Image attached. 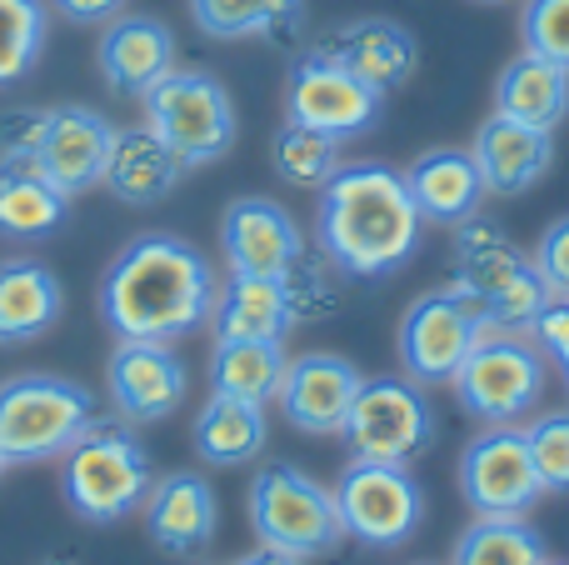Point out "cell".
Wrapping results in <instances>:
<instances>
[{
	"mask_svg": "<svg viewBox=\"0 0 569 565\" xmlns=\"http://www.w3.org/2000/svg\"><path fill=\"white\" fill-rule=\"evenodd\" d=\"M420 210L410 200L405 170L380 160L340 166L315 200V246L325 266L350 280L400 276L420 250Z\"/></svg>",
	"mask_w": 569,
	"mask_h": 565,
	"instance_id": "6da1fadb",
	"label": "cell"
},
{
	"mask_svg": "<svg viewBox=\"0 0 569 565\" xmlns=\"http://www.w3.org/2000/svg\"><path fill=\"white\" fill-rule=\"evenodd\" d=\"M216 266L170 230L136 236L100 276V320L116 340H180L216 310Z\"/></svg>",
	"mask_w": 569,
	"mask_h": 565,
	"instance_id": "7a4b0ae2",
	"label": "cell"
},
{
	"mask_svg": "<svg viewBox=\"0 0 569 565\" xmlns=\"http://www.w3.org/2000/svg\"><path fill=\"white\" fill-rule=\"evenodd\" d=\"M455 290L490 330H515V336L535 330V320L550 306L535 260L485 216L455 226Z\"/></svg>",
	"mask_w": 569,
	"mask_h": 565,
	"instance_id": "3957f363",
	"label": "cell"
},
{
	"mask_svg": "<svg viewBox=\"0 0 569 565\" xmlns=\"http://www.w3.org/2000/svg\"><path fill=\"white\" fill-rule=\"evenodd\" d=\"M150 486H156L150 450L140 446V436L126 420H96L66 450V466H60L66 506L86 526H116V521L136 516L146 506Z\"/></svg>",
	"mask_w": 569,
	"mask_h": 565,
	"instance_id": "277c9868",
	"label": "cell"
},
{
	"mask_svg": "<svg viewBox=\"0 0 569 565\" xmlns=\"http://www.w3.org/2000/svg\"><path fill=\"white\" fill-rule=\"evenodd\" d=\"M100 420V400L86 380L26 370L0 386V460L6 466H36V460L66 456L80 436Z\"/></svg>",
	"mask_w": 569,
	"mask_h": 565,
	"instance_id": "5b68a950",
	"label": "cell"
},
{
	"mask_svg": "<svg viewBox=\"0 0 569 565\" xmlns=\"http://www.w3.org/2000/svg\"><path fill=\"white\" fill-rule=\"evenodd\" d=\"M250 531L260 546L280 551L295 561H320L330 551H340L345 526L335 511V490L320 486L315 476H305L290 460H266L250 480Z\"/></svg>",
	"mask_w": 569,
	"mask_h": 565,
	"instance_id": "8992f818",
	"label": "cell"
},
{
	"mask_svg": "<svg viewBox=\"0 0 569 565\" xmlns=\"http://www.w3.org/2000/svg\"><path fill=\"white\" fill-rule=\"evenodd\" d=\"M146 126L180 156V166H210L236 146V100L210 70L176 66L166 80L146 90Z\"/></svg>",
	"mask_w": 569,
	"mask_h": 565,
	"instance_id": "52a82bcc",
	"label": "cell"
},
{
	"mask_svg": "<svg viewBox=\"0 0 569 565\" xmlns=\"http://www.w3.org/2000/svg\"><path fill=\"white\" fill-rule=\"evenodd\" d=\"M435 436H440V416L425 386H415L410 376L360 380V396L340 430L355 460H390V466H410L435 446Z\"/></svg>",
	"mask_w": 569,
	"mask_h": 565,
	"instance_id": "ba28073f",
	"label": "cell"
},
{
	"mask_svg": "<svg viewBox=\"0 0 569 565\" xmlns=\"http://www.w3.org/2000/svg\"><path fill=\"white\" fill-rule=\"evenodd\" d=\"M455 396L485 426H510L545 396V350L515 330H485L455 376Z\"/></svg>",
	"mask_w": 569,
	"mask_h": 565,
	"instance_id": "9c48e42d",
	"label": "cell"
},
{
	"mask_svg": "<svg viewBox=\"0 0 569 565\" xmlns=\"http://www.w3.org/2000/svg\"><path fill=\"white\" fill-rule=\"evenodd\" d=\"M335 511L350 541L365 551H400L425 521V490L410 466L390 460H355L335 480Z\"/></svg>",
	"mask_w": 569,
	"mask_h": 565,
	"instance_id": "30bf717a",
	"label": "cell"
},
{
	"mask_svg": "<svg viewBox=\"0 0 569 565\" xmlns=\"http://www.w3.org/2000/svg\"><path fill=\"white\" fill-rule=\"evenodd\" d=\"M485 320L475 316V306L460 290H430L420 296L400 320V370L415 386H455L465 356L475 350V340L485 336Z\"/></svg>",
	"mask_w": 569,
	"mask_h": 565,
	"instance_id": "8fae6325",
	"label": "cell"
},
{
	"mask_svg": "<svg viewBox=\"0 0 569 565\" xmlns=\"http://www.w3.org/2000/svg\"><path fill=\"white\" fill-rule=\"evenodd\" d=\"M385 110V96L370 90L360 76L330 60L320 46L305 50L295 60L290 80H284V120L295 126H310V130H325L335 140H350V136H365V130L380 120Z\"/></svg>",
	"mask_w": 569,
	"mask_h": 565,
	"instance_id": "7c38bea8",
	"label": "cell"
},
{
	"mask_svg": "<svg viewBox=\"0 0 569 565\" xmlns=\"http://www.w3.org/2000/svg\"><path fill=\"white\" fill-rule=\"evenodd\" d=\"M460 490L465 506L475 516H525L535 511V500L545 496L540 476H535L525 430L515 426H490L460 450Z\"/></svg>",
	"mask_w": 569,
	"mask_h": 565,
	"instance_id": "4fadbf2b",
	"label": "cell"
},
{
	"mask_svg": "<svg viewBox=\"0 0 569 565\" xmlns=\"http://www.w3.org/2000/svg\"><path fill=\"white\" fill-rule=\"evenodd\" d=\"M110 146H116V126L90 106H50L40 120V140L30 166L60 190V196H86V190L106 186Z\"/></svg>",
	"mask_w": 569,
	"mask_h": 565,
	"instance_id": "5bb4252c",
	"label": "cell"
},
{
	"mask_svg": "<svg viewBox=\"0 0 569 565\" xmlns=\"http://www.w3.org/2000/svg\"><path fill=\"white\" fill-rule=\"evenodd\" d=\"M106 386L110 406L126 426H150V420H166L186 406L190 376L170 340H116Z\"/></svg>",
	"mask_w": 569,
	"mask_h": 565,
	"instance_id": "9a60e30c",
	"label": "cell"
},
{
	"mask_svg": "<svg viewBox=\"0 0 569 565\" xmlns=\"http://www.w3.org/2000/svg\"><path fill=\"white\" fill-rule=\"evenodd\" d=\"M220 250L230 276H270L284 280L305 260V236L295 216L270 196H240L220 216Z\"/></svg>",
	"mask_w": 569,
	"mask_h": 565,
	"instance_id": "2e32d148",
	"label": "cell"
},
{
	"mask_svg": "<svg viewBox=\"0 0 569 565\" xmlns=\"http://www.w3.org/2000/svg\"><path fill=\"white\" fill-rule=\"evenodd\" d=\"M360 366L335 350H305L284 366L276 406L284 410L295 430L305 436H340L345 416H350L355 396H360Z\"/></svg>",
	"mask_w": 569,
	"mask_h": 565,
	"instance_id": "e0dca14e",
	"label": "cell"
},
{
	"mask_svg": "<svg viewBox=\"0 0 569 565\" xmlns=\"http://www.w3.org/2000/svg\"><path fill=\"white\" fill-rule=\"evenodd\" d=\"M140 511H146L150 541L176 561L206 556L216 531H220L216 486H210L200 470H170V476H160Z\"/></svg>",
	"mask_w": 569,
	"mask_h": 565,
	"instance_id": "ac0fdd59",
	"label": "cell"
},
{
	"mask_svg": "<svg viewBox=\"0 0 569 565\" xmlns=\"http://www.w3.org/2000/svg\"><path fill=\"white\" fill-rule=\"evenodd\" d=\"M320 50L330 60H340L350 76H360L370 90H380V96L400 90L405 80L415 76V66H420L415 36L400 26V20H385V16L345 20V26H335L330 36L320 40Z\"/></svg>",
	"mask_w": 569,
	"mask_h": 565,
	"instance_id": "d6986e66",
	"label": "cell"
},
{
	"mask_svg": "<svg viewBox=\"0 0 569 565\" xmlns=\"http://www.w3.org/2000/svg\"><path fill=\"white\" fill-rule=\"evenodd\" d=\"M475 166H480L485 196H525L530 186H540L545 170L555 166V130H535L520 120L495 110L470 146Z\"/></svg>",
	"mask_w": 569,
	"mask_h": 565,
	"instance_id": "ffe728a7",
	"label": "cell"
},
{
	"mask_svg": "<svg viewBox=\"0 0 569 565\" xmlns=\"http://www.w3.org/2000/svg\"><path fill=\"white\" fill-rule=\"evenodd\" d=\"M100 76L120 96H146L156 80L176 70V30L156 16H116L96 46Z\"/></svg>",
	"mask_w": 569,
	"mask_h": 565,
	"instance_id": "44dd1931",
	"label": "cell"
},
{
	"mask_svg": "<svg viewBox=\"0 0 569 565\" xmlns=\"http://www.w3.org/2000/svg\"><path fill=\"white\" fill-rule=\"evenodd\" d=\"M405 186H410V200L425 226L455 230L480 216V206H485L480 166H475L470 150H455V146H435L425 156H415V166L405 170Z\"/></svg>",
	"mask_w": 569,
	"mask_h": 565,
	"instance_id": "7402d4cb",
	"label": "cell"
},
{
	"mask_svg": "<svg viewBox=\"0 0 569 565\" xmlns=\"http://www.w3.org/2000/svg\"><path fill=\"white\" fill-rule=\"evenodd\" d=\"M216 340H284L300 326V306H295L290 276H230L216 290V310H210Z\"/></svg>",
	"mask_w": 569,
	"mask_h": 565,
	"instance_id": "603a6c76",
	"label": "cell"
},
{
	"mask_svg": "<svg viewBox=\"0 0 569 565\" xmlns=\"http://www.w3.org/2000/svg\"><path fill=\"white\" fill-rule=\"evenodd\" d=\"M66 316V290L60 276L36 256L0 260V346H26L56 330Z\"/></svg>",
	"mask_w": 569,
	"mask_h": 565,
	"instance_id": "cb8c5ba5",
	"label": "cell"
},
{
	"mask_svg": "<svg viewBox=\"0 0 569 565\" xmlns=\"http://www.w3.org/2000/svg\"><path fill=\"white\" fill-rule=\"evenodd\" d=\"M180 176H186L180 156L150 126L116 130L110 166H106V186L116 200H126V206H156V200H166L180 186Z\"/></svg>",
	"mask_w": 569,
	"mask_h": 565,
	"instance_id": "d4e9b609",
	"label": "cell"
},
{
	"mask_svg": "<svg viewBox=\"0 0 569 565\" xmlns=\"http://www.w3.org/2000/svg\"><path fill=\"white\" fill-rule=\"evenodd\" d=\"M495 110L535 130H560L569 116V70L520 50L495 80Z\"/></svg>",
	"mask_w": 569,
	"mask_h": 565,
	"instance_id": "484cf974",
	"label": "cell"
},
{
	"mask_svg": "<svg viewBox=\"0 0 569 565\" xmlns=\"http://www.w3.org/2000/svg\"><path fill=\"white\" fill-rule=\"evenodd\" d=\"M266 406H250V400H230V396H210L206 410L196 416V456L216 470H236L266 450Z\"/></svg>",
	"mask_w": 569,
	"mask_h": 565,
	"instance_id": "4316f807",
	"label": "cell"
},
{
	"mask_svg": "<svg viewBox=\"0 0 569 565\" xmlns=\"http://www.w3.org/2000/svg\"><path fill=\"white\" fill-rule=\"evenodd\" d=\"M70 196H60L30 160H0V236L46 240L66 226Z\"/></svg>",
	"mask_w": 569,
	"mask_h": 565,
	"instance_id": "83f0119b",
	"label": "cell"
},
{
	"mask_svg": "<svg viewBox=\"0 0 569 565\" xmlns=\"http://www.w3.org/2000/svg\"><path fill=\"white\" fill-rule=\"evenodd\" d=\"M284 340H216L210 350V396L270 406L284 380Z\"/></svg>",
	"mask_w": 569,
	"mask_h": 565,
	"instance_id": "f1b7e54d",
	"label": "cell"
},
{
	"mask_svg": "<svg viewBox=\"0 0 569 565\" xmlns=\"http://www.w3.org/2000/svg\"><path fill=\"white\" fill-rule=\"evenodd\" d=\"M190 16L210 40H280L305 20V0H190Z\"/></svg>",
	"mask_w": 569,
	"mask_h": 565,
	"instance_id": "f546056e",
	"label": "cell"
},
{
	"mask_svg": "<svg viewBox=\"0 0 569 565\" xmlns=\"http://www.w3.org/2000/svg\"><path fill=\"white\" fill-rule=\"evenodd\" d=\"M550 546L525 516H475L470 531H460L450 565H545Z\"/></svg>",
	"mask_w": 569,
	"mask_h": 565,
	"instance_id": "4dcf8cb0",
	"label": "cell"
},
{
	"mask_svg": "<svg viewBox=\"0 0 569 565\" xmlns=\"http://www.w3.org/2000/svg\"><path fill=\"white\" fill-rule=\"evenodd\" d=\"M50 36L46 0H0V90L20 86L40 66Z\"/></svg>",
	"mask_w": 569,
	"mask_h": 565,
	"instance_id": "1f68e13d",
	"label": "cell"
},
{
	"mask_svg": "<svg viewBox=\"0 0 569 565\" xmlns=\"http://www.w3.org/2000/svg\"><path fill=\"white\" fill-rule=\"evenodd\" d=\"M270 160H276L280 180H290V186H300V190H320L325 180L340 170V140L325 136V130H310V126L284 120V126L276 130Z\"/></svg>",
	"mask_w": 569,
	"mask_h": 565,
	"instance_id": "d6a6232c",
	"label": "cell"
},
{
	"mask_svg": "<svg viewBox=\"0 0 569 565\" xmlns=\"http://www.w3.org/2000/svg\"><path fill=\"white\" fill-rule=\"evenodd\" d=\"M525 446H530L535 476H540L545 496H565L569 490V410L535 416V426H525Z\"/></svg>",
	"mask_w": 569,
	"mask_h": 565,
	"instance_id": "836d02e7",
	"label": "cell"
},
{
	"mask_svg": "<svg viewBox=\"0 0 569 565\" xmlns=\"http://www.w3.org/2000/svg\"><path fill=\"white\" fill-rule=\"evenodd\" d=\"M520 40L530 56H545L569 70V0H525Z\"/></svg>",
	"mask_w": 569,
	"mask_h": 565,
	"instance_id": "e575fe53",
	"label": "cell"
},
{
	"mask_svg": "<svg viewBox=\"0 0 569 565\" xmlns=\"http://www.w3.org/2000/svg\"><path fill=\"white\" fill-rule=\"evenodd\" d=\"M535 270H540L545 290H550V300H569V216L550 220L545 226V236L535 240Z\"/></svg>",
	"mask_w": 569,
	"mask_h": 565,
	"instance_id": "d590c367",
	"label": "cell"
},
{
	"mask_svg": "<svg viewBox=\"0 0 569 565\" xmlns=\"http://www.w3.org/2000/svg\"><path fill=\"white\" fill-rule=\"evenodd\" d=\"M535 340H540L545 360L560 366V380L569 390V300H550V306H545V316L535 320Z\"/></svg>",
	"mask_w": 569,
	"mask_h": 565,
	"instance_id": "8d00e7d4",
	"label": "cell"
},
{
	"mask_svg": "<svg viewBox=\"0 0 569 565\" xmlns=\"http://www.w3.org/2000/svg\"><path fill=\"white\" fill-rule=\"evenodd\" d=\"M46 110H6L0 116V160H30Z\"/></svg>",
	"mask_w": 569,
	"mask_h": 565,
	"instance_id": "74e56055",
	"label": "cell"
},
{
	"mask_svg": "<svg viewBox=\"0 0 569 565\" xmlns=\"http://www.w3.org/2000/svg\"><path fill=\"white\" fill-rule=\"evenodd\" d=\"M46 6L56 10V16L76 20V26H106V20L126 16L130 0H46Z\"/></svg>",
	"mask_w": 569,
	"mask_h": 565,
	"instance_id": "f35d334b",
	"label": "cell"
},
{
	"mask_svg": "<svg viewBox=\"0 0 569 565\" xmlns=\"http://www.w3.org/2000/svg\"><path fill=\"white\" fill-rule=\"evenodd\" d=\"M236 565H305V561H295V556H280V551L260 546V551H250V556H240Z\"/></svg>",
	"mask_w": 569,
	"mask_h": 565,
	"instance_id": "ab89813d",
	"label": "cell"
},
{
	"mask_svg": "<svg viewBox=\"0 0 569 565\" xmlns=\"http://www.w3.org/2000/svg\"><path fill=\"white\" fill-rule=\"evenodd\" d=\"M545 565H569V561H545Z\"/></svg>",
	"mask_w": 569,
	"mask_h": 565,
	"instance_id": "60d3db41",
	"label": "cell"
},
{
	"mask_svg": "<svg viewBox=\"0 0 569 565\" xmlns=\"http://www.w3.org/2000/svg\"><path fill=\"white\" fill-rule=\"evenodd\" d=\"M0 476H6V460H0Z\"/></svg>",
	"mask_w": 569,
	"mask_h": 565,
	"instance_id": "b9f144b4",
	"label": "cell"
},
{
	"mask_svg": "<svg viewBox=\"0 0 569 565\" xmlns=\"http://www.w3.org/2000/svg\"><path fill=\"white\" fill-rule=\"evenodd\" d=\"M485 6H500V0H485Z\"/></svg>",
	"mask_w": 569,
	"mask_h": 565,
	"instance_id": "7bdbcfd3",
	"label": "cell"
}]
</instances>
